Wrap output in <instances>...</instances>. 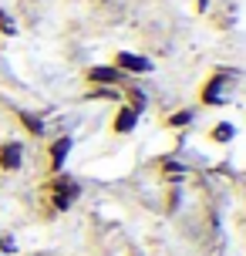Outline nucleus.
I'll list each match as a JSON object with an SVG mask.
<instances>
[{"instance_id":"2","label":"nucleus","mask_w":246,"mask_h":256,"mask_svg":"<svg viewBox=\"0 0 246 256\" xmlns=\"http://www.w3.org/2000/svg\"><path fill=\"white\" fill-rule=\"evenodd\" d=\"M88 78L91 81H102V84H115L118 78H122V71H115V68H91Z\"/></svg>"},{"instance_id":"1","label":"nucleus","mask_w":246,"mask_h":256,"mask_svg":"<svg viewBox=\"0 0 246 256\" xmlns=\"http://www.w3.org/2000/svg\"><path fill=\"white\" fill-rule=\"evenodd\" d=\"M74 196H78V186H74L71 179H58L54 182V206H58V209H68Z\"/></svg>"},{"instance_id":"7","label":"nucleus","mask_w":246,"mask_h":256,"mask_svg":"<svg viewBox=\"0 0 246 256\" xmlns=\"http://www.w3.org/2000/svg\"><path fill=\"white\" fill-rule=\"evenodd\" d=\"M216 138H220V142L233 138V128H230V125H220V128H216Z\"/></svg>"},{"instance_id":"6","label":"nucleus","mask_w":246,"mask_h":256,"mask_svg":"<svg viewBox=\"0 0 246 256\" xmlns=\"http://www.w3.org/2000/svg\"><path fill=\"white\" fill-rule=\"evenodd\" d=\"M132 125H135V112H122L115 122V132H132Z\"/></svg>"},{"instance_id":"4","label":"nucleus","mask_w":246,"mask_h":256,"mask_svg":"<svg viewBox=\"0 0 246 256\" xmlns=\"http://www.w3.org/2000/svg\"><path fill=\"white\" fill-rule=\"evenodd\" d=\"M118 64L125 71H148V61L145 58H132V54H118Z\"/></svg>"},{"instance_id":"5","label":"nucleus","mask_w":246,"mask_h":256,"mask_svg":"<svg viewBox=\"0 0 246 256\" xmlns=\"http://www.w3.org/2000/svg\"><path fill=\"white\" fill-rule=\"evenodd\" d=\"M68 148H71V138H61V142H54V148H51V155H54V168H58L61 162H64Z\"/></svg>"},{"instance_id":"3","label":"nucleus","mask_w":246,"mask_h":256,"mask_svg":"<svg viewBox=\"0 0 246 256\" xmlns=\"http://www.w3.org/2000/svg\"><path fill=\"white\" fill-rule=\"evenodd\" d=\"M0 166H4V168H17V166H20V145H4V152H0Z\"/></svg>"}]
</instances>
